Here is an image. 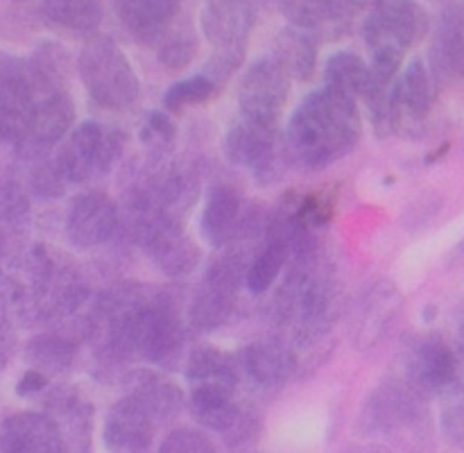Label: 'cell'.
<instances>
[{"label":"cell","instance_id":"8fae6325","mask_svg":"<svg viewBox=\"0 0 464 453\" xmlns=\"http://www.w3.org/2000/svg\"><path fill=\"white\" fill-rule=\"evenodd\" d=\"M408 379L420 392L438 394L451 388L458 376L456 353L438 335H426L412 344L406 361Z\"/></svg>","mask_w":464,"mask_h":453},{"label":"cell","instance_id":"52a82bcc","mask_svg":"<svg viewBox=\"0 0 464 453\" xmlns=\"http://www.w3.org/2000/svg\"><path fill=\"white\" fill-rule=\"evenodd\" d=\"M288 72L275 57L258 59L240 82L238 102L243 118L258 125L275 127L288 98Z\"/></svg>","mask_w":464,"mask_h":453},{"label":"cell","instance_id":"60d3db41","mask_svg":"<svg viewBox=\"0 0 464 453\" xmlns=\"http://www.w3.org/2000/svg\"><path fill=\"white\" fill-rule=\"evenodd\" d=\"M462 344H464V326H462Z\"/></svg>","mask_w":464,"mask_h":453},{"label":"cell","instance_id":"e575fe53","mask_svg":"<svg viewBox=\"0 0 464 453\" xmlns=\"http://www.w3.org/2000/svg\"><path fill=\"white\" fill-rule=\"evenodd\" d=\"M66 177L62 175L54 159L53 161H41L32 172V190L39 198H59L66 190Z\"/></svg>","mask_w":464,"mask_h":453},{"label":"cell","instance_id":"d590c367","mask_svg":"<svg viewBox=\"0 0 464 453\" xmlns=\"http://www.w3.org/2000/svg\"><path fill=\"white\" fill-rule=\"evenodd\" d=\"M12 82H32V63L0 53V86L12 84Z\"/></svg>","mask_w":464,"mask_h":453},{"label":"cell","instance_id":"836d02e7","mask_svg":"<svg viewBox=\"0 0 464 453\" xmlns=\"http://www.w3.org/2000/svg\"><path fill=\"white\" fill-rule=\"evenodd\" d=\"M27 211H30V204H27L25 193L12 179L0 177V222L16 225L25 220Z\"/></svg>","mask_w":464,"mask_h":453},{"label":"cell","instance_id":"7402d4cb","mask_svg":"<svg viewBox=\"0 0 464 453\" xmlns=\"http://www.w3.org/2000/svg\"><path fill=\"white\" fill-rule=\"evenodd\" d=\"M290 254H293V222L288 226L272 231L266 247L256 254L252 265L245 270V285H247L249 293L261 294L270 290L288 263Z\"/></svg>","mask_w":464,"mask_h":453},{"label":"cell","instance_id":"7c38bea8","mask_svg":"<svg viewBox=\"0 0 464 453\" xmlns=\"http://www.w3.org/2000/svg\"><path fill=\"white\" fill-rule=\"evenodd\" d=\"M75 118V107L62 89L41 93L36 100V113L32 130L23 143H18L27 159H44L54 143L68 134Z\"/></svg>","mask_w":464,"mask_h":453},{"label":"cell","instance_id":"4dcf8cb0","mask_svg":"<svg viewBox=\"0 0 464 453\" xmlns=\"http://www.w3.org/2000/svg\"><path fill=\"white\" fill-rule=\"evenodd\" d=\"M27 361L34 365V370H41L44 374L45 371H50V374L66 371L71 362L75 361V344L62 335H39L27 344Z\"/></svg>","mask_w":464,"mask_h":453},{"label":"cell","instance_id":"277c9868","mask_svg":"<svg viewBox=\"0 0 464 453\" xmlns=\"http://www.w3.org/2000/svg\"><path fill=\"white\" fill-rule=\"evenodd\" d=\"M80 77L91 98L107 109H127L139 98V80L125 53L109 36H91L80 53Z\"/></svg>","mask_w":464,"mask_h":453},{"label":"cell","instance_id":"8d00e7d4","mask_svg":"<svg viewBox=\"0 0 464 453\" xmlns=\"http://www.w3.org/2000/svg\"><path fill=\"white\" fill-rule=\"evenodd\" d=\"M148 131H150V134L157 136V139L170 140L172 136H175V125H172V120H170V116H168V113L154 111L152 116H150Z\"/></svg>","mask_w":464,"mask_h":453},{"label":"cell","instance_id":"1f68e13d","mask_svg":"<svg viewBox=\"0 0 464 453\" xmlns=\"http://www.w3.org/2000/svg\"><path fill=\"white\" fill-rule=\"evenodd\" d=\"M213 93H216V84H213L211 77H207L202 72V75L188 77V80L172 84L168 89L163 104L170 111H181V109L190 107V104L207 102Z\"/></svg>","mask_w":464,"mask_h":453},{"label":"cell","instance_id":"4316f807","mask_svg":"<svg viewBox=\"0 0 464 453\" xmlns=\"http://www.w3.org/2000/svg\"><path fill=\"white\" fill-rule=\"evenodd\" d=\"M102 0H44V18L71 32L91 34L102 18Z\"/></svg>","mask_w":464,"mask_h":453},{"label":"cell","instance_id":"8992f818","mask_svg":"<svg viewBox=\"0 0 464 453\" xmlns=\"http://www.w3.org/2000/svg\"><path fill=\"white\" fill-rule=\"evenodd\" d=\"M245 263L238 254H227L211 263L188 308V320L198 331H216L234 311L240 284L245 281Z\"/></svg>","mask_w":464,"mask_h":453},{"label":"cell","instance_id":"83f0119b","mask_svg":"<svg viewBox=\"0 0 464 453\" xmlns=\"http://www.w3.org/2000/svg\"><path fill=\"white\" fill-rule=\"evenodd\" d=\"M186 379L198 383H216L225 385V388L234 390L236 381H238V371H236V362L229 353L220 352V349H198L190 356L188 365H186Z\"/></svg>","mask_w":464,"mask_h":453},{"label":"cell","instance_id":"6da1fadb","mask_svg":"<svg viewBox=\"0 0 464 453\" xmlns=\"http://www.w3.org/2000/svg\"><path fill=\"white\" fill-rule=\"evenodd\" d=\"M361 134L356 98L324 84L297 107L285 127V152L304 168H324L344 157Z\"/></svg>","mask_w":464,"mask_h":453},{"label":"cell","instance_id":"4fadbf2b","mask_svg":"<svg viewBox=\"0 0 464 453\" xmlns=\"http://www.w3.org/2000/svg\"><path fill=\"white\" fill-rule=\"evenodd\" d=\"M0 448L9 453H54L63 451L66 444L50 415L16 412L0 426Z\"/></svg>","mask_w":464,"mask_h":453},{"label":"cell","instance_id":"5bb4252c","mask_svg":"<svg viewBox=\"0 0 464 453\" xmlns=\"http://www.w3.org/2000/svg\"><path fill=\"white\" fill-rule=\"evenodd\" d=\"M157 421L130 397L121 399L104 419V444L111 451L139 453L152 447Z\"/></svg>","mask_w":464,"mask_h":453},{"label":"cell","instance_id":"d4e9b609","mask_svg":"<svg viewBox=\"0 0 464 453\" xmlns=\"http://www.w3.org/2000/svg\"><path fill=\"white\" fill-rule=\"evenodd\" d=\"M279 7L295 27L308 32H338L352 16V9L343 0H279Z\"/></svg>","mask_w":464,"mask_h":453},{"label":"cell","instance_id":"ab89813d","mask_svg":"<svg viewBox=\"0 0 464 453\" xmlns=\"http://www.w3.org/2000/svg\"><path fill=\"white\" fill-rule=\"evenodd\" d=\"M343 3L347 5V7L352 9V12H353V9H361V7H365V5H367V3H372V0H343Z\"/></svg>","mask_w":464,"mask_h":453},{"label":"cell","instance_id":"f546056e","mask_svg":"<svg viewBox=\"0 0 464 453\" xmlns=\"http://www.w3.org/2000/svg\"><path fill=\"white\" fill-rule=\"evenodd\" d=\"M152 45L157 48V57L161 59L163 66L172 68V71H181L188 66L193 54L198 53V39H195L188 21H181V18H177Z\"/></svg>","mask_w":464,"mask_h":453},{"label":"cell","instance_id":"f35d334b","mask_svg":"<svg viewBox=\"0 0 464 453\" xmlns=\"http://www.w3.org/2000/svg\"><path fill=\"white\" fill-rule=\"evenodd\" d=\"M9 358V335H7V324H5L3 315H0V370L7 365Z\"/></svg>","mask_w":464,"mask_h":453},{"label":"cell","instance_id":"30bf717a","mask_svg":"<svg viewBox=\"0 0 464 453\" xmlns=\"http://www.w3.org/2000/svg\"><path fill=\"white\" fill-rule=\"evenodd\" d=\"M118 226V207L109 195L89 190L77 195L68 207L66 234L80 249L104 245Z\"/></svg>","mask_w":464,"mask_h":453},{"label":"cell","instance_id":"5b68a950","mask_svg":"<svg viewBox=\"0 0 464 453\" xmlns=\"http://www.w3.org/2000/svg\"><path fill=\"white\" fill-rule=\"evenodd\" d=\"M122 148L118 131L102 122H82L71 131L66 143L59 148L54 163L68 184H86L111 170Z\"/></svg>","mask_w":464,"mask_h":453},{"label":"cell","instance_id":"3957f363","mask_svg":"<svg viewBox=\"0 0 464 453\" xmlns=\"http://www.w3.org/2000/svg\"><path fill=\"white\" fill-rule=\"evenodd\" d=\"M258 14V0H207L202 9V30L207 39L216 45V57L211 59L204 75L213 84L231 75L240 66L247 50L249 34L254 30Z\"/></svg>","mask_w":464,"mask_h":453},{"label":"cell","instance_id":"74e56055","mask_svg":"<svg viewBox=\"0 0 464 453\" xmlns=\"http://www.w3.org/2000/svg\"><path fill=\"white\" fill-rule=\"evenodd\" d=\"M45 385H48V376H45L41 370H34V367H32V370L27 371L21 381H18L16 392L18 394H36L39 390H44Z\"/></svg>","mask_w":464,"mask_h":453},{"label":"cell","instance_id":"9c48e42d","mask_svg":"<svg viewBox=\"0 0 464 453\" xmlns=\"http://www.w3.org/2000/svg\"><path fill=\"white\" fill-rule=\"evenodd\" d=\"M225 154L236 166L249 168L261 179V184H270L276 177L275 127L258 125L243 118L227 134Z\"/></svg>","mask_w":464,"mask_h":453},{"label":"cell","instance_id":"ac0fdd59","mask_svg":"<svg viewBox=\"0 0 464 453\" xmlns=\"http://www.w3.org/2000/svg\"><path fill=\"white\" fill-rule=\"evenodd\" d=\"M139 403L154 421H166L175 417L184 406V394L172 381L154 371H136L127 379V394Z\"/></svg>","mask_w":464,"mask_h":453},{"label":"cell","instance_id":"484cf974","mask_svg":"<svg viewBox=\"0 0 464 453\" xmlns=\"http://www.w3.org/2000/svg\"><path fill=\"white\" fill-rule=\"evenodd\" d=\"M275 59L288 72V77L308 80L315 72L317 63V43L313 32L295 25L281 32L276 39Z\"/></svg>","mask_w":464,"mask_h":453},{"label":"cell","instance_id":"2e32d148","mask_svg":"<svg viewBox=\"0 0 464 453\" xmlns=\"http://www.w3.org/2000/svg\"><path fill=\"white\" fill-rule=\"evenodd\" d=\"M247 222V217H243V195L229 184L213 186L202 213L204 238L216 247H222L243 234Z\"/></svg>","mask_w":464,"mask_h":453},{"label":"cell","instance_id":"ba28073f","mask_svg":"<svg viewBox=\"0 0 464 453\" xmlns=\"http://www.w3.org/2000/svg\"><path fill=\"white\" fill-rule=\"evenodd\" d=\"M424 419L420 397L401 385H381L362 410L361 426L365 433L379 438H394L403 430L415 429Z\"/></svg>","mask_w":464,"mask_h":453},{"label":"cell","instance_id":"d6986e66","mask_svg":"<svg viewBox=\"0 0 464 453\" xmlns=\"http://www.w3.org/2000/svg\"><path fill=\"white\" fill-rule=\"evenodd\" d=\"M433 63L442 75L464 77V3L442 9L433 39Z\"/></svg>","mask_w":464,"mask_h":453},{"label":"cell","instance_id":"44dd1931","mask_svg":"<svg viewBox=\"0 0 464 453\" xmlns=\"http://www.w3.org/2000/svg\"><path fill=\"white\" fill-rule=\"evenodd\" d=\"M243 365L249 379L261 388H279L293 376L295 356L281 342H254L243 352Z\"/></svg>","mask_w":464,"mask_h":453},{"label":"cell","instance_id":"603a6c76","mask_svg":"<svg viewBox=\"0 0 464 453\" xmlns=\"http://www.w3.org/2000/svg\"><path fill=\"white\" fill-rule=\"evenodd\" d=\"M392 98L394 109H397V127L401 125L403 118H411V120L426 118L430 104H433V84H430V75L421 59H415L401 72V77L394 80Z\"/></svg>","mask_w":464,"mask_h":453},{"label":"cell","instance_id":"e0dca14e","mask_svg":"<svg viewBox=\"0 0 464 453\" xmlns=\"http://www.w3.org/2000/svg\"><path fill=\"white\" fill-rule=\"evenodd\" d=\"M36 93L32 82H12L0 86V140L23 143L27 139L36 113Z\"/></svg>","mask_w":464,"mask_h":453},{"label":"cell","instance_id":"ffe728a7","mask_svg":"<svg viewBox=\"0 0 464 453\" xmlns=\"http://www.w3.org/2000/svg\"><path fill=\"white\" fill-rule=\"evenodd\" d=\"M184 0H121V21L145 43H154L179 18Z\"/></svg>","mask_w":464,"mask_h":453},{"label":"cell","instance_id":"cb8c5ba5","mask_svg":"<svg viewBox=\"0 0 464 453\" xmlns=\"http://www.w3.org/2000/svg\"><path fill=\"white\" fill-rule=\"evenodd\" d=\"M190 412L207 429L227 433L238 421L240 408L231 397V388L216 383H198L190 394Z\"/></svg>","mask_w":464,"mask_h":453},{"label":"cell","instance_id":"d6a6232c","mask_svg":"<svg viewBox=\"0 0 464 453\" xmlns=\"http://www.w3.org/2000/svg\"><path fill=\"white\" fill-rule=\"evenodd\" d=\"M163 453H211L216 451L211 439L193 429H177L161 442Z\"/></svg>","mask_w":464,"mask_h":453},{"label":"cell","instance_id":"f1b7e54d","mask_svg":"<svg viewBox=\"0 0 464 453\" xmlns=\"http://www.w3.org/2000/svg\"><path fill=\"white\" fill-rule=\"evenodd\" d=\"M372 71L358 54L338 53L326 62L324 68V84L352 95V98H362L370 86Z\"/></svg>","mask_w":464,"mask_h":453},{"label":"cell","instance_id":"9a60e30c","mask_svg":"<svg viewBox=\"0 0 464 453\" xmlns=\"http://www.w3.org/2000/svg\"><path fill=\"white\" fill-rule=\"evenodd\" d=\"M399 293L390 284H374L361 294L352 315V335L356 347H372L383 338L388 324L397 315Z\"/></svg>","mask_w":464,"mask_h":453},{"label":"cell","instance_id":"7a4b0ae2","mask_svg":"<svg viewBox=\"0 0 464 453\" xmlns=\"http://www.w3.org/2000/svg\"><path fill=\"white\" fill-rule=\"evenodd\" d=\"M426 14L415 0H372L365 41L372 50V75L383 84L397 80L406 50L424 34Z\"/></svg>","mask_w":464,"mask_h":453}]
</instances>
